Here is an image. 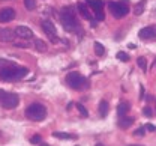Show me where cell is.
<instances>
[{
  "instance_id": "obj_1",
  "label": "cell",
  "mask_w": 156,
  "mask_h": 146,
  "mask_svg": "<svg viewBox=\"0 0 156 146\" xmlns=\"http://www.w3.org/2000/svg\"><path fill=\"white\" fill-rule=\"evenodd\" d=\"M27 72H29V69L24 66H9V68L0 69V78L3 82H14V80H20V78L26 77Z\"/></svg>"
},
{
  "instance_id": "obj_2",
  "label": "cell",
  "mask_w": 156,
  "mask_h": 146,
  "mask_svg": "<svg viewBox=\"0 0 156 146\" xmlns=\"http://www.w3.org/2000/svg\"><path fill=\"white\" fill-rule=\"evenodd\" d=\"M60 18H62V24H63L65 30H68V32H77L78 30L77 15H75V12H74V9L71 6L62 9Z\"/></svg>"
},
{
  "instance_id": "obj_3",
  "label": "cell",
  "mask_w": 156,
  "mask_h": 146,
  "mask_svg": "<svg viewBox=\"0 0 156 146\" xmlns=\"http://www.w3.org/2000/svg\"><path fill=\"white\" fill-rule=\"evenodd\" d=\"M66 83L69 84L72 89H75V90H86V89L90 87L89 80H87L84 75H81L80 72H75V71L68 72V75H66Z\"/></svg>"
},
{
  "instance_id": "obj_4",
  "label": "cell",
  "mask_w": 156,
  "mask_h": 146,
  "mask_svg": "<svg viewBox=\"0 0 156 146\" xmlns=\"http://www.w3.org/2000/svg\"><path fill=\"white\" fill-rule=\"evenodd\" d=\"M26 116L35 122L44 121L47 118V108H45V105L39 104V103H33L26 108Z\"/></svg>"
},
{
  "instance_id": "obj_5",
  "label": "cell",
  "mask_w": 156,
  "mask_h": 146,
  "mask_svg": "<svg viewBox=\"0 0 156 146\" xmlns=\"http://www.w3.org/2000/svg\"><path fill=\"white\" fill-rule=\"evenodd\" d=\"M108 8L111 11V14L114 15V18H123L128 15L129 8H128V0H122V2H110Z\"/></svg>"
},
{
  "instance_id": "obj_6",
  "label": "cell",
  "mask_w": 156,
  "mask_h": 146,
  "mask_svg": "<svg viewBox=\"0 0 156 146\" xmlns=\"http://www.w3.org/2000/svg\"><path fill=\"white\" fill-rule=\"evenodd\" d=\"M41 27L42 30L45 32V35L48 36V39L51 42H58V36H57V30H56V26L54 23L50 20H42L41 21Z\"/></svg>"
},
{
  "instance_id": "obj_7",
  "label": "cell",
  "mask_w": 156,
  "mask_h": 146,
  "mask_svg": "<svg viewBox=\"0 0 156 146\" xmlns=\"http://www.w3.org/2000/svg\"><path fill=\"white\" fill-rule=\"evenodd\" d=\"M86 3L93 9V14H95V18L96 20H104L105 18V14H104V0H86Z\"/></svg>"
},
{
  "instance_id": "obj_8",
  "label": "cell",
  "mask_w": 156,
  "mask_h": 146,
  "mask_svg": "<svg viewBox=\"0 0 156 146\" xmlns=\"http://www.w3.org/2000/svg\"><path fill=\"white\" fill-rule=\"evenodd\" d=\"M0 103H2V107L3 108H15L20 103V98L18 95H15V93H6L2 100H0Z\"/></svg>"
},
{
  "instance_id": "obj_9",
  "label": "cell",
  "mask_w": 156,
  "mask_h": 146,
  "mask_svg": "<svg viewBox=\"0 0 156 146\" xmlns=\"http://www.w3.org/2000/svg\"><path fill=\"white\" fill-rule=\"evenodd\" d=\"M138 36L144 41H149V39H156V27H143L140 32H138Z\"/></svg>"
},
{
  "instance_id": "obj_10",
  "label": "cell",
  "mask_w": 156,
  "mask_h": 146,
  "mask_svg": "<svg viewBox=\"0 0 156 146\" xmlns=\"http://www.w3.org/2000/svg\"><path fill=\"white\" fill-rule=\"evenodd\" d=\"M15 35L21 38V39H32L33 38V32L30 27H26V26H18L15 29Z\"/></svg>"
},
{
  "instance_id": "obj_11",
  "label": "cell",
  "mask_w": 156,
  "mask_h": 146,
  "mask_svg": "<svg viewBox=\"0 0 156 146\" xmlns=\"http://www.w3.org/2000/svg\"><path fill=\"white\" fill-rule=\"evenodd\" d=\"M15 18V11L12 8H5L0 11V23H9Z\"/></svg>"
},
{
  "instance_id": "obj_12",
  "label": "cell",
  "mask_w": 156,
  "mask_h": 146,
  "mask_svg": "<svg viewBox=\"0 0 156 146\" xmlns=\"http://www.w3.org/2000/svg\"><path fill=\"white\" fill-rule=\"evenodd\" d=\"M15 39V32L11 29H0V41L2 42H12Z\"/></svg>"
},
{
  "instance_id": "obj_13",
  "label": "cell",
  "mask_w": 156,
  "mask_h": 146,
  "mask_svg": "<svg viewBox=\"0 0 156 146\" xmlns=\"http://www.w3.org/2000/svg\"><path fill=\"white\" fill-rule=\"evenodd\" d=\"M77 8H78V12H80V15L83 17V18H86V20H89V21H93V18H92V14L89 12V9H87V6H86V3H78L77 5Z\"/></svg>"
},
{
  "instance_id": "obj_14",
  "label": "cell",
  "mask_w": 156,
  "mask_h": 146,
  "mask_svg": "<svg viewBox=\"0 0 156 146\" xmlns=\"http://www.w3.org/2000/svg\"><path fill=\"white\" fill-rule=\"evenodd\" d=\"M134 124V118H131V116H123V118H120V121H119V126L120 128H129V126Z\"/></svg>"
},
{
  "instance_id": "obj_15",
  "label": "cell",
  "mask_w": 156,
  "mask_h": 146,
  "mask_svg": "<svg viewBox=\"0 0 156 146\" xmlns=\"http://www.w3.org/2000/svg\"><path fill=\"white\" fill-rule=\"evenodd\" d=\"M128 111H129V104L128 103H120V104L117 105V115H119V118L126 116Z\"/></svg>"
},
{
  "instance_id": "obj_16",
  "label": "cell",
  "mask_w": 156,
  "mask_h": 146,
  "mask_svg": "<svg viewBox=\"0 0 156 146\" xmlns=\"http://www.w3.org/2000/svg\"><path fill=\"white\" fill-rule=\"evenodd\" d=\"M53 137H57V139H68V140L77 139V136L69 134V133H62V131H54V133H53Z\"/></svg>"
},
{
  "instance_id": "obj_17",
  "label": "cell",
  "mask_w": 156,
  "mask_h": 146,
  "mask_svg": "<svg viewBox=\"0 0 156 146\" xmlns=\"http://www.w3.org/2000/svg\"><path fill=\"white\" fill-rule=\"evenodd\" d=\"M108 110H110V105H108L107 101H101V103H99V115H101L102 118H107Z\"/></svg>"
},
{
  "instance_id": "obj_18",
  "label": "cell",
  "mask_w": 156,
  "mask_h": 146,
  "mask_svg": "<svg viewBox=\"0 0 156 146\" xmlns=\"http://www.w3.org/2000/svg\"><path fill=\"white\" fill-rule=\"evenodd\" d=\"M35 47H36V50L41 51V53H45L47 48H48V47H47V42L42 41V39H36V41H35Z\"/></svg>"
},
{
  "instance_id": "obj_19",
  "label": "cell",
  "mask_w": 156,
  "mask_h": 146,
  "mask_svg": "<svg viewBox=\"0 0 156 146\" xmlns=\"http://www.w3.org/2000/svg\"><path fill=\"white\" fill-rule=\"evenodd\" d=\"M93 47H95V53H96V56H104V54H105V47H104L101 42H95Z\"/></svg>"
},
{
  "instance_id": "obj_20",
  "label": "cell",
  "mask_w": 156,
  "mask_h": 146,
  "mask_svg": "<svg viewBox=\"0 0 156 146\" xmlns=\"http://www.w3.org/2000/svg\"><path fill=\"white\" fill-rule=\"evenodd\" d=\"M136 65H138L144 72L147 71V60H146V57H138V59H136Z\"/></svg>"
},
{
  "instance_id": "obj_21",
  "label": "cell",
  "mask_w": 156,
  "mask_h": 146,
  "mask_svg": "<svg viewBox=\"0 0 156 146\" xmlns=\"http://www.w3.org/2000/svg\"><path fill=\"white\" fill-rule=\"evenodd\" d=\"M24 6L27 11H33L36 8V0H24Z\"/></svg>"
},
{
  "instance_id": "obj_22",
  "label": "cell",
  "mask_w": 156,
  "mask_h": 146,
  "mask_svg": "<svg viewBox=\"0 0 156 146\" xmlns=\"http://www.w3.org/2000/svg\"><path fill=\"white\" fill-rule=\"evenodd\" d=\"M144 6H146V3H144V2H140V3L136 5V6H135V9H134L135 15H141V14L144 12Z\"/></svg>"
},
{
  "instance_id": "obj_23",
  "label": "cell",
  "mask_w": 156,
  "mask_h": 146,
  "mask_svg": "<svg viewBox=\"0 0 156 146\" xmlns=\"http://www.w3.org/2000/svg\"><path fill=\"white\" fill-rule=\"evenodd\" d=\"M77 108H78V111H80V115L83 116V118H87L89 116V111H87V108L84 107L83 104H77Z\"/></svg>"
},
{
  "instance_id": "obj_24",
  "label": "cell",
  "mask_w": 156,
  "mask_h": 146,
  "mask_svg": "<svg viewBox=\"0 0 156 146\" xmlns=\"http://www.w3.org/2000/svg\"><path fill=\"white\" fill-rule=\"evenodd\" d=\"M134 136H135V137H144V136H146V128H144V126L136 128L135 131H134Z\"/></svg>"
},
{
  "instance_id": "obj_25",
  "label": "cell",
  "mask_w": 156,
  "mask_h": 146,
  "mask_svg": "<svg viewBox=\"0 0 156 146\" xmlns=\"http://www.w3.org/2000/svg\"><path fill=\"white\" fill-rule=\"evenodd\" d=\"M9 66H14V63L11 62V60H6V59H0V69L9 68Z\"/></svg>"
},
{
  "instance_id": "obj_26",
  "label": "cell",
  "mask_w": 156,
  "mask_h": 146,
  "mask_svg": "<svg viewBox=\"0 0 156 146\" xmlns=\"http://www.w3.org/2000/svg\"><path fill=\"white\" fill-rule=\"evenodd\" d=\"M117 59L122 60V62H128V60H129V56H128L126 53H123V51H119V53H117Z\"/></svg>"
},
{
  "instance_id": "obj_27",
  "label": "cell",
  "mask_w": 156,
  "mask_h": 146,
  "mask_svg": "<svg viewBox=\"0 0 156 146\" xmlns=\"http://www.w3.org/2000/svg\"><path fill=\"white\" fill-rule=\"evenodd\" d=\"M143 115L147 116V118H152V116H153V111H152L150 107H144V108H143Z\"/></svg>"
},
{
  "instance_id": "obj_28",
  "label": "cell",
  "mask_w": 156,
  "mask_h": 146,
  "mask_svg": "<svg viewBox=\"0 0 156 146\" xmlns=\"http://www.w3.org/2000/svg\"><path fill=\"white\" fill-rule=\"evenodd\" d=\"M30 142H32L33 145H39V143L42 142V139H41V136H38V134H36V136H33V137L30 139Z\"/></svg>"
},
{
  "instance_id": "obj_29",
  "label": "cell",
  "mask_w": 156,
  "mask_h": 146,
  "mask_svg": "<svg viewBox=\"0 0 156 146\" xmlns=\"http://www.w3.org/2000/svg\"><path fill=\"white\" fill-rule=\"evenodd\" d=\"M147 131H156V126L155 125H152V124H147V125L144 126Z\"/></svg>"
},
{
  "instance_id": "obj_30",
  "label": "cell",
  "mask_w": 156,
  "mask_h": 146,
  "mask_svg": "<svg viewBox=\"0 0 156 146\" xmlns=\"http://www.w3.org/2000/svg\"><path fill=\"white\" fill-rule=\"evenodd\" d=\"M5 95H6V92H5L3 89H0V100H2V98H3Z\"/></svg>"
},
{
  "instance_id": "obj_31",
  "label": "cell",
  "mask_w": 156,
  "mask_h": 146,
  "mask_svg": "<svg viewBox=\"0 0 156 146\" xmlns=\"http://www.w3.org/2000/svg\"><path fill=\"white\" fill-rule=\"evenodd\" d=\"M128 47H129V48H131V50H135V44H129V45H128Z\"/></svg>"
},
{
  "instance_id": "obj_32",
  "label": "cell",
  "mask_w": 156,
  "mask_h": 146,
  "mask_svg": "<svg viewBox=\"0 0 156 146\" xmlns=\"http://www.w3.org/2000/svg\"><path fill=\"white\" fill-rule=\"evenodd\" d=\"M39 146H50V145H47V143H42V142H41V145Z\"/></svg>"
},
{
  "instance_id": "obj_33",
  "label": "cell",
  "mask_w": 156,
  "mask_h": 146,
  "mask_svg": "<svg viewBox=\"0 0 156 146\" xmlns=\"http://www.w3.org/2000/svg\"><path fill=\"white\" fill-rule=\"evenodd\" d=\"M128 146H143V145H128Z\"/></svg>"
},
{
  "instance_id": "obj_34",
  "label": "cell",
  "mask_w": 156,
  "mask_h": 146,
  "mask_svg": "<svg viewBox=\"0 0 156 146\" xmlns=\"http://www.w3.org/2000/svg\"><path fill=\"white\" fill-rule=\"evenodd\" d=\"M95 146H104V145H102V143H98V145H95Z\"/></svg>"
},
{
  "instance_id": "obj_35",
  "label": "cell",
  "mask_w": 156,
  "mask_h": 146,
  "mask_svg": "<svg viewBox=\"0 0 156 146\" xmlns=\"http://www.w3.org/2000/svg\"><path fill=\"white\" fill-rule=\"evenodd\" d=\"M77 146H78V145H77Z\"/></svg>"
}]
</instances>
